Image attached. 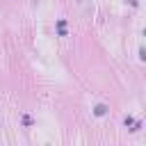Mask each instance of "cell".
<instances>
[{
  "label": "cell",
  "instance_id": "6da1fadb",
  "mask_svg": "<svg viewBox=\"0 0 146 146\" xmlns=\"http://www.w3.org/2000/svg\"><path fill=\"white\" fill-rule=\"evenodd\" d=\"M103 114H107V107L105 105H96V116H103Z\"/></svg>",
  "mask_w": 146,
  "mask_h": 146
},
{
  "label": "cell",
  "instance_id": "7a4b0ae2",
  "mask_svg": "<svg viewBox=\"0 0 146 146\" xmlns=\"http://www.w3.org/2000/svg\"><path fill=\"white\" fill-rule=\"evenodd\" d=\"M57 27H59V34L64 36V34H66V21H59V23H57Z\"/></svg>",
  "mask_w": 146,
  "mask_h": 146
}]
</instances>
